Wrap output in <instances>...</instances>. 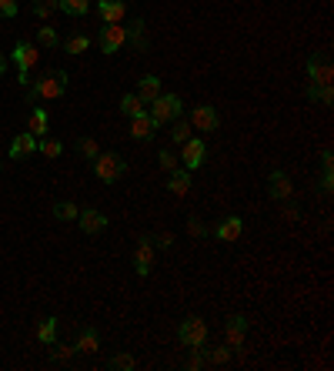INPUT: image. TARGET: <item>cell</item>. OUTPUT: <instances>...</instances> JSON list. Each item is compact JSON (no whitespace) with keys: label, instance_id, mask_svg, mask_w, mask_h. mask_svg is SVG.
<instances>
[{"label":"cell","instance_id":"cell-1","mask_svg":"<svg viewBox=\"0 0 334 371\" xmlns=\"http://www.w3.org/2000/svg\"><path fill=\"white\" fill-rule=\"evenodd\" d=\"M64 91H67V71H47V74H40L37 80H30L27 100L30 104H37V100H57V98H64Z\"/></svg>","mask_w":334,"mask_h":371},{"label":"cell","instance_id":"cell-2","mask_svg":"<svg viewBox=\"0 0 334 371\" xmlns=\"http://www.w3.org/2000/svg\"><path fill=\"white\" fill-rule=\"evenodd\" d=\"M124 171H128V161L121 154H114V150H104V154L94 157V174L101 177L104 184H117L124 177Z\"/></svg>","mask_w":334,"mask_h":371},{"label":"cell","instance_id":"cell-3","mask_svg":"<svg viewBox=\"0 0 334 371\" xmlns=\"http://www.w3.org/2000/svg\"><path fill=\"white\" fill-rule=\"evenodd\" d=\"M151 111V117H154V124L160 127V124H171L180 117V111H184V100H180V94H157L151 104H147Z\"/></svg>","mask_w":334,"mask_h":371},{"label":"cell","instance_id":"cell-4","mask_svg":"<svg viewBox=\"0 0 334 371\" xmlns=\"http://www.w3.org/2000/svg\"><path fill=\"white\" fill-rule=\"evenodd\" d=\"M14 64H17L21 84H30V71L40 64V50L34 47L30 41H17V44H14Z\"/></svg>","mask_w":334,"mask_h":371},{"label":"cell","instance_id":"cell-5","mask_svg":"<svg viewBox=\"0 0 334 371\" xmlns=\"http://www.w3.org/2000/svg\"><path fill=\"white\" fill-rule=\"evenodd\" d=\"M178 338H180V345H187V348L207 345V322H204V318H198V315L184 318L180 328H178Z\"/></svg>","mask_w":334,"mask_h":371},{"label":"cell","instance_id":"cell-6","mask_svg":"<svg viewBox=\"0 0 334 371\" xmlns=\"http://www.w3.org/2000/svg\"><path fill=\"white\" fill-rule=\"evenodd\" d=\"M308 80L311 84H331L334 80V67L328 54H311L308 57Z\"/></svg>","mask_w":334,"mask_h":371},{"label":"cell","instance_id":"cell-7","mask_svg":"<svg viewBox=\"0 0 334 371\" xmlns=\"http://www.w3.org/2000/svg\"><path fill=\"white\" fill-rule=\"evenodd\" d=\"M180 148H184L180 150V161H184L187 171H198V168L207 161V144L201 141V137H191V141H184Z\"/></svg>","mask_w":334,"mask_h":371},{"label":"cell","instance_id":"cell-8","mask_svg":"<svg viewBox=\"0 0 334 371\" xmlns=\"http://www.w3.org/2000/svg\"><path fill=\"white\" fill-rule=\"evenodd\" d=\"M191 127L198 131V134H211V131H217V124H221V117H217V111L211 107V104H201V107H194L191 111Z\"/></svg>","mask_w":334,"mask_h":371},{"label":"cell","instance_id":"cell-9","mask_svg":"<svg viewBox=\"0 0 334 371\" xmlns=\"http://www.w3.org/2000/svg\"><path fill=\"white\" fill-rule=\"evenodd\" d=\"M154 268V241L144 234L141 241H137V251H134V271L141 274V278H147Z\"/></svg>","mask_w":334,"mask_h":371},{"label":"cell","instance_id":"cell-10","mask_svg":"<svg viewBox=\"0 0 334 371\" xmlns=\"http://www.w3.org/2000/svg\"><path fill=\"white\" fill-rule=\"evenodd\" d=\"M248 328H251V322H248L244 315H231V318H228V324H224V338H228V348H231V351L244 348Z\"/></svg>","mask_w":334,"mask_h":371},{"label":"cell","instance_id":"cell-11","mask_svg":"<svg viewBox=\"0 0 334 371\" xmlns=\"http://www.w3.org/2000/svg\"><path fill=\"white\" fill-rule=\"evenodd\" d=\"M124 44H128V27L107 24L101 30V50H104V54H117Z\"/></svg>","mask_w":334,"mask_h":371},{"label":"cell","instance_id":"cell-12","mask_svg":"<svg viewBox=\"0 0 334 371\" xmlns=\"http://www.w3.org/2000/svg\"><path fill=\"white\" fill-rule=\"evenodd\" d=\"M97 14L104 24H121L128 17V0H97Z\"/></svg>","mask_w":334,"mask_h":371},{"label":"cell","instance_id":"cell-13","mask_svg":"<svg viewBox=\"0 0 334 371\" xmlns=\"http://www.w3.org/2000/svg\"><path fill=\"white\" fill-rule=\"evenodd\" d=\"M77 224L84 234H101L104 227H107V214H101L97 207H84L77 214Z\"/></svg>","mask_w":334,"mask_h":371},{"label":"cell","instance_id":"cell-14","mask_svg":"<svg viewBox=\"0 0 334 371\" xmlns=\"http://www.w3.org/2000/svg\"><path fill=\"white\" fill-rule=\"evenodd\" d=\"M267 191H271V198L274 201H287L291 194H294V184H291V177L284 171H271V177H267Z\"/></svg>","mask_w":334,"mask_h":371},{"label":"cell","instance_id":"cell-15","mask_svg":"<svg viewBox=\"0 0 334 371\" xmlns=\"http://www.w3.org/2000/svg\"><path fill=\"white\" fill-rule=\"evenodd\" d=\"M157 131L154 117L144 111V114H137V117H130V137H137V141H151Z\"/></svg>","mask_w":334,"mask_h":371},{"label":"cell","instance_id":"cell-16","mask_svg":"<svg viewBox=\"0 0 334 371\" xmlns=\"http://www.w3.org/2000/svg\"><path fill=\"white\" fill-rule=\"evenodd\" d=\"M74 348L84 351V355H97V351H101V335H97V328L84 324L80 335H77V341H74Z\"/></svg>","mask_w":334,"mask_h":371},{"label":"cell","instance_id":"cell-17","mask_svg":"<svg viewBox=\"0 0 334 371\" xmlns=\"http://www.w3.org/2000/svg\"><path fill=\"white\" fill-rule=\"evenodd\" d=\"M30 154H37V137L27 131V134H17L14 141H10V157L14 161H21V157H30Z\"/></svg>","mask_w":334,"mask_h":371},{"label":"cell","instance_id":"cell-18","mask_svg":"<svg viewBox=\"0 0 334 371\" xmlns=\"http://www.w3.org/2000/svg\"><path fill=\"white\" fill-rule=\"evenodd\" d=\"M214 234H217V241H237L241 234H244V221L241 218H224V221L214 227Z\"/></svg>","mask_w":334,"mask_h":371},{"label":"cell","instance_id":"cell-19","mask_svg":"<svg viewBox=\"0 0 334 371\" xmlns=\"http://www.w3.org/2000/svg\"><path fill=\"white\" fill-rule=\"evenodd\" d=\"M157 94H164V91H160V77L157 74H144L141 80H137V98L144 100V104H151Z\"/></svg>","mask_w":334,"mask_h":371},{"label":"cell","instance_id":"cell-20","mask_svg":"<svg viewBox=\"0 0 334 371\" xmlns=\"http://www.w3.org/2000/svg\"><path fill=\"white\" fill-rule=\"evenodd\" d=\"M167 191H171V194H178V198H184V194H187V191H191V171H187V168H174V171H171V181H167Z\"/></svg>","mask_w":334,"mask_h":371},{"label":"cell","instance_id":"cell-21","mask_svg":"<svg viewBox=\"0 0 334 371\" xmlns=\"http://www.w3.org/2000/svg\"><path fill=\"white\" fill-rule=\"evenodd\" d=\"M305 98L328 107V104L334 100V91H331V84H308V87H305Z\"/></svg>","mask_w":334,"mask_h":371},{"label":"cell","instance_id":"cell-22","mask_svg":"<svg viewBox=\"0 0 334 371\" xmlns=\"http://www.w3.org/2000/svg\"><path fill=\"white\" fill-rule=\"evenodd\" d=\"M27 131H30L34 137H47V111H44V107H34V114H30V124H27Z\"/></svg>","mask_w":334,"mask_h":371},{"label":"cell","instance_id":"cell-23","mask_svg":"<svg viewBox=\"0 0 334 371\" xmlns=\"http://www.w3.org/2000/svg\"><path fill=\"white\" fill-rule=\"evenodd\" d=\"M37 341L47 348L57 341V318H44V322L37 324Z\"/></svg>","mask_w":334,"mask_h":371},{"label":"cell","instance_id":"cell-24","mask_svg":"<svg viewBox=\"0 0 334 371\" xmlns=\"http://www.w3.org/2000/svg\"><path fill=\"white\" fill-rule=\"evenodd\" d=\"M57 10H64L67 17H84L91 10V0H57Z\"/></svg>","mask_w":334,"mask_h":371},{"label":"cell","instance_id":"cell-25","mask_svg":"<svg viewBox=\"0 0 334 371\" xmlns=\"http://www.w3.org/2000/svg\"><path fill=\"white\" fill-rule=\"evenodd\" d=\"M144 100L137 98V94H124L121 98V111H124V117H137V114H144Z\"/></svg>","mask_w":334,"mask_h":371},{"label":"cell","instance_id":"cell-26","mask_svg":"<svg viewBox=\"0 0 334 371\" xmlns=\"http://www.w3.org/2000/svg\"><path fill=\"white\" fill-rule=\"evenodd\" d=\"M80 207L77 204H71V201H60V204H53V218L57 221H77Z\"/></svg>","mask_w":334,"mask_h":371},{"label":"cell","instance_id":"cell-27","mask_svg":"<svg viewBox=\"0 0 334 371\" xmlns=\"http://www.w3.org/2000/svg\"><path fill=\"white\" fill-rule=\"evenodd\" d=\"M191 131H194V127H191V121L178 117V121H174V127H171V141H174V144H184V141H191V137H194Z\"/></svg>","mask_w":334,"mask_h":371},{"label":"cell","instance_id":"cell-28","mask_svg":"<svg viewBox=\"0 0 334 371\" xmlns=\"http://www.w3.org/2000/svg\"><path fill=\"white\" fill-rule=\"evenodd\" d=\"M128 41H134L137 50H147V37H144V21H141V17L128 27Z\"/></svg>","mask_w":334,"mask_h":371},{"label":"cell","instance_id":"cell-29","mask_svg":"<svg viewBox=\"0 0 334 371\" xmlns=\"http://www.w3.org/2000/svg\"><path fill=\"white\" fill-rule=\"evenodd\" d=\"M204 361L207 365H228L231 361V348L224 345V348H211V351L204 348Z\"/></svg>","mask_w":334,"mask_h":371},{"label":"cell","instance_id":"cell-30","mask_svg":"<svg viewBox=\"0 0 334 371\" xmlns=\"http://www.w3.org/2000/svg\"><path fill=\"white\" fill-rule=\"evenodd\" d=\"M87 47H91V37H84V34H71V37L64 41V50H67V54H84Z\"/></svg>","mask_w":334,"mask_h":371},{"label":"cell","instance_id":"cell-31","mask_svg":"<svg viewBox=\"0 0 334 371\" xmlns=\"http://www.w3.org/2000/svg\"><path fill=\"white\" fill-rule=\"evenodd\" d=\"M37 44L51 50V47H57V44H60V37H57V30L47 24V27H40V30H37Z\"/></svg>","mask_w":334,"mask_h":371},{"label":"cell","instance_id":"cell-32","mask_svg":"<svg viewBox=\"0 0 334 371\" xmlns=\"http://www.w3.org/2000/svg\"><path fill=\"white\" fill-rule=\"evenodd\" d=\"M37 150H40L44 157H60V154H64V144L53 141V137H44V141H37Z\"/></svg>","mask_w":334,"mask_h":371},{"label":"cell","instance_id":"cell-33","mask_svg":"<svg viewBox=\"0 0 334 371\" xmlns=\"http://www.w3.org/2000/svg\"><path fill=\"white\" fill-rule=\"evenodd\" d=\"M34 17H51L53 10H57V0H34Z\"/></svg>","mask_w":334,"mask_h":371},{"label":"cell","instance_id":"cell-34","mask_svg":"<svg viewBox=\"0 0 334 371\" xmlns=\"http://www.w3.org/2000/svg\"><path fill=\"white\" fill-rule=\"evenodd\" d=\"M107 368L110 371H130L134 368V358H130V355H114V358L107 361Z\"/></svg>","mask_w":334,"mask_h":371},{"label":"cell","instance_id":"cell-35","mask_svg":"<svg viewBox=\"0 0 334 371\" xmlns=\"http://www.w3.org/2000/svg\"><path fill=\"white\" fill-rule=\"evenodd\" d=\"M77 150L84 154V157H87V161H94V157L101 154V148H97V144H94L91 137H80V141H77Z\"/></svg>","mask_w":334,"mask_h":371},{"label":"cell","instance_id":"cell-36","mask_svg":"<svg viewBox=\"0 0 334 371\" xmlns=\"http://www.w3.org/2000/svg\"><path fill=\"white\" fill-rule=\"evenodd\" d=\"M51 348H53V351H51L53 361H67V358H74V351H77L74 345H57V341H53Z\"/></svg>","mask_w":334,"mask_h":371},{"label":"cell","instance_id":"cell-37","mask_svg":"<svg viewBox=\"0 0 334 371\" xmlns=\"http://www.w3.org/2000/svg\"><path fill=\"white\" fill-rule=\"evenodd\" d=\"M207 361H204V345L201 348H191V358H187V368L191 371H201Z\"/></svg>","mask_w":334,"mask_h":371},{"label":"cell","instance_id":"cell-38","mask_svg":"<svg viewBox=\"0 0 334 371\" xmlns=\"http://www.w3.org/2000/svg\"><path fill=\"white\" fill-rule=\"evenodd\" d=\"M157 161H160V168H164V171H174V168H178V154H174V150H160V154H157Z\"/></svg>","mask_w":334,"mask_h":371},{"label":"cell","instance_id":"cell-39","mask_svg":"<svg viewBox=\"0 0 334 371\" xmlns=\"http://www.w3.org/2000/svg\"><path fill=\"white\" fill-rule=\"evenodd\" d=\"M0 17H17V0H0Z\"/></svg>","mask_w":334,"mask_h":371},{"label":"cell","instance_id":"cell-40","mask_svg":"<svg viewBox=\"0 0 334 371\" xmlns=\"http://www.w3.org/2000/svg\"><path fill=\"white\" fill-rule=\"evenodd\" d=\"M187 231H191L194 238H207V227L198 221V218H191V221H187Z\"/></svg>","mask_w":334,"mask_h":371},{"label":"cell","instance_id":"cell-41","mask_svg":"<svg viewBox=\"0 0 334 371\" xmlns=\"http://www.w3.org/2000/svg\"><path fill=\"white\" fill-rule=\"evenodd\" d=\"M151 241H154L157 247H171V245H174V234H171V231H164V234H157V238H151Z\"/></svg>","mask_w":334,"mask_h":371},{"label":"cell","instance_id":"cell-42","mask_svg":"<svg viewBox=\"0 0 334 371\" xmlns=\"http://www.w3.org/2000/svg\"><path fill=\"white\" fill-rule=\"evenodd\" d=\"M331 184H334V174L324 171V177H321V194H331Z\"/></svg>","mask_w":334,"mask_h":371},{"label":"cell","instance_id":"cell-43","mask_svg":"<svg viewBox=\"0 0 334 371\" xmlns=\"http://www.w3.org/2000/svg\"><path fill=\"white\" fill-rule=\"evenodd\" d=\"M334 168V161H331V150H324V154H321V171H331Z\"/></svg>","mask_w":334,"mask_h":371},{"label":"cell","instance_id":"cell-44","mask_svg":"<svg viewBox=\"0 0 334 371\" xmlns=\"http://www.w3.org/2000/svg\"><path fill=\"white\" fill-rule=\"evenodd\" d=\"M3 67H7V57L0 54V77H3Z\"/></svg>","mask_w":334,"mask_h":371},{"label":"cell","instance_id":"cell-45","mask_svg":"<svg viewBox=\"0 0 334 371\" xmlns=\"http://www.w3.org/2000/svg\"><path fill=\"white\" fill-rule=\"evenodd\" d=\"M0 168H3V164H0Z\"/></svg>","mask_w":334,"mask_h":371}]
</instances>
